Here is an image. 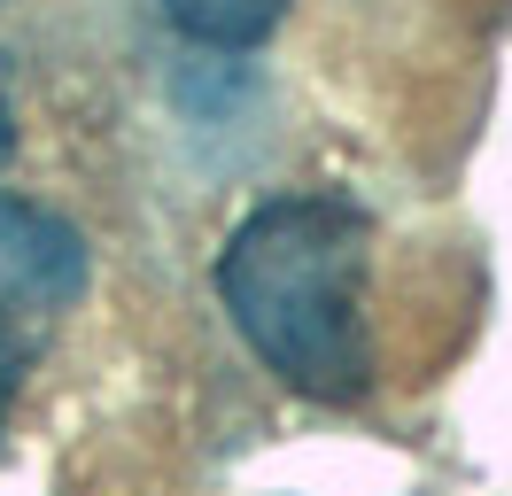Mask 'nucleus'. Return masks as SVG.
Returning <instances> with one entry per match:
<instances>
[{"label": "nucleus", "mask_w": 512, "mask_h": 496, "mask_svg": "<svg viewBox=\"0 0 512 496\" xmlns=\"http://www.w3.org/2000/svg\"><path fill=\"white\" fill-rule=\"evenodd\" d=\"M373 217L342 194H272L218 248V303L256 365L311 403L373 388Z\"/></svg>", "instance_id": "f257e3e1"}, {"label": "nucleus", "mask_w": 512, "mask_h": 496, "mask_svg": "<svg viewBox=\"0 0 512 496\" xmlns=\"http://www.w3.org/2000/svg\"><path fill=\"white\" fill-rule=\"evenodd\" d=\"M86 287V241L55 210L0 194V310L8 318H55Z\"/></svg>", "instance_id": "f03ea898"}, {"label": "nucleus", "mask_w": 512, "mask_h": 496, "mask_svg": "<svg viewBox=\"0 0 512 496\" xmlns=\"http://www.w3.org/2000/svg\"><path fill=\"white\" fill-rule=\"evenodd\" d=\"M156 8L179 39L218 47V55H241V47H264L272 31L288 24L295 0H156Z\"/></svg>", "instance_id": "7ed1b4c3"}, {"label": "nucleus", "mask_w": 512, "mask_h": 496, "mask_svg": "<svg viewBox=\"0 0 512 496\" xmlns=\"http://www.w3.org/2000/svg\"><path fill=\"white\" fill-rule=\"evenodd\" d=\"M32 357H39V326L0 310V427H8V403H16V388H24Z\"/></svg>", "instance_id": "20e7f679"}, {"label": "nucleus", "mask_w": 512, "mask_h": 496, "mask_svg": "<svg viewBox=\"0 0 512 496\" xmlns=\"http://www.w3.org/2000/svg\"><path fill=\"white\" fill-rule=\"evenodd\" d=\"M16 155V86H8V55H0V171Z\"/></svg>", "instance_id": "39448f33"}]
</instances>
